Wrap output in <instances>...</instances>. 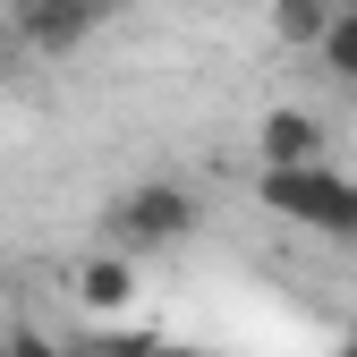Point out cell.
<instances>
[{
    "label": "cell",
    "mask_w": 357,
    "mask_h": 357,
    "mask_svg": "<svg viewBox=\"0 0 357 357\" xmlns=\"http://www.w3.org/2000/svg\"><path fill=\"white\" fill-rule=\"evenodd\" d=\"M255 196L264 213L298 221L332 247H357V178L332 170V162H255Z\"/></svg>",
    "instance_id": "cell-1"
},
{
    "label": "cell",
    "mask_w": 357,
    "mask_h": 357,
    "mask_svg": "<svg viewBox=\"0 0 357 357\" xmlns=\"http://www.w3.org/2000/svg\"><path fill=\"white\" fill-rule=\"evenodd\" d=\"M196 221H204L196 188H178V178H137V188L111 204V238L128 255H153V247H178Z\"/></svg>",
    "instance_id": "cell-2"
},
{
    "label": "cell",
    "mask_w": 357,
    "mask_h": 357,
    "mask_svg": "<svg viewBox=\"0 0 357 357\" xmlns=\"http://www.w3.org/2000/svg\"><path fill=\"white\" fill-rule=\"evenodd\" d=\"M111 17V0H34V9H17L9 26H17V43L26 52H43V60H68L85 34H94Z\"/></svg>",
    "instance_id": "cell-3"
},
{
    "label": "cell",
    "mask_w": 357,
    "mask_h": 357,
    "mask_svg": "<svg viewBox=\"0 0 357 357\" xmlns=\"http://www.w3.org/2000/svg\"><path fill=\"white\" fill-rule=\"evenodd\" d=\"M255 162H324V119L306 111V102L264 111V128H255Z\"/></svg>",
    "instance_id": "cell-4"
},
{
    "label": "cell",
    "mask_w": 357,
    "mask_h": 357,
    "mask_svg": "<svg viewBox=\"0 0 357 357\" xmlns=\"http://www.w3.org/2000/svg\"><path fill=\"white\" fill-rule=\"evenodd\" d=\"M77 298L94 306V315H119V306L137 298V264H128V247H119V255H94V264H85V273H77Z\"/></svg>",
    "instance_id": "cell-5"
},
{
    "label": "cell",
    "mask_w": 357,
    "mask_h": 357,
    "mask_svg": "<svg viewBox=\"0 0 357 357\" xmlns=\"http://www.w3.org/2000/svg\"><path fill=\"white\" fill-rule=\"evenodd\" d=\"M340 17V0H273V34L289 43V52H315V43L332 34Z\"/></svg>",
    "instance_id": "cell-6"
},
{
    "label": "cell",
    "mask_w": 357,
    "mask_h": 357,
    "mask_svg": "<svg viewBox=\"0 0 357 357\" xmlns=\"http://www.w3.org/2000/svg\"><path fill=\"white\" fill-rule=\"evenodd\" d=\"M315 60L349 85V94H357V0H340V17H332V34L315 43Z\"/></svg>",
    "instance_id": "cell-7"
},
{
    "label": "cell",
    "mask_w": 357,
    "mask_h": 357,
    "mask_svg": "<svg viewBox=\"0 0 357 357\" xmlns=\"http://www.w3.org/2000/svg\"><path fill=\"white\" fill-rule=\"evenodd\" d=\"M9 357H68V349L43 340V332H9Z\"/></svg>",
    "instance_id": "cell-8"
},
{
    "label": "cell",
    "mask_w": 357,
    "mask_h": 357,
    "mask_svg": "<svg viewBox=\"0 0 357 357\" xmlns=\"http://www.w3.org/2000/svg\"><path fill=\"white\" fill-rule=\"evenodd\" d=\"M0 9H9V17H17V9H34V0H0Z\"/></svg>",
    "instance_id": "cell-9"
},
{
    "label": "cell",
    "mask_w": 357,
    "mask_h": 357,
    "mask_svg": "<svg viewBox=\"0 0 357 357\" xmlns=\"http://www.w3.org/2000/svg\"><path fill=\"white\" fill-rule=\"evenodd\" d=\"M0 357H9V332H0Z\"/></svg>",
    "instance_id": "cell-10"
},
{
    "label": "cell",
    "mask_w": 357,
    "mask_h": 357,
    "mask_svg": "<svg viewBox=\"0 0 357 357\" xmlns=\"http://www.w3.org/2000/svg\"><path fill=\"white\" fill-rule=\"evenodd\" d=\"M340 357H357V340H349V349H340Z\"/></svg>",
    "instance_id": "cell-11"
}]
</instances>
